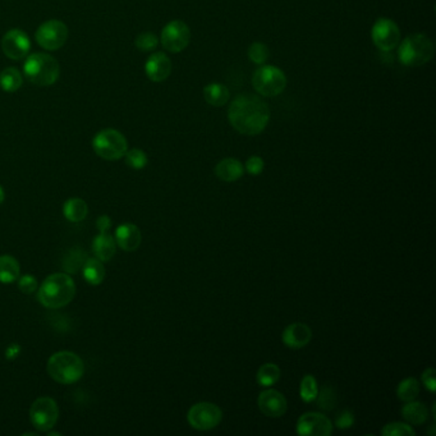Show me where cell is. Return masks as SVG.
<instances>
[{"label":"cell","instance_id":"6da1fadb","mask_svg":"<svg viewBox=\"0 0 436 436\" xmlns=\"http://www.w3.org/2000/svg\"><path fill=\"white\" fill-rule=\"evenodd\" d=\"M228 120L241 135H260L269 124V106L259 96L241 94L228 108Z\"/></svg>","mask_w":436,"mask_h":436},{"label":"cell","instance_id":"7a4b0ae2","mask_svg":"<svg viewBox=\"0 0 436 436\" xmlns=\"http://www.w3.org/2000/svg\"><path fill=\"white\" fill-rule=\"evenodd\" d=\"M76 294V284L68 274L56 273L49 275L40 286L38 298L47 309H62L71 303Z\"/></svg>","mask_w":436,"mask_h":436},{"label":"cell","instance_id":"3957f363","mask_svg":"<svg viewBox=\"0 0 436 436\" xmlns=\"http://www.w3.org/2000/svg\"><path fill=\"white\" fill-rule=\"evenodd\" d=\"M24 74L36 86H51L59 79L60 65L50 54L35 53L27 56L24 64Z\"/></svg>","mask_w":436,"mask_h":436},{"label":"cell","instance_id":"277c9868","mask_svg":"<svg viewBox=\"0 0 436 436\" xmlns=\"http://www.w3.org/2000/svg\"><path fill=\"white\" fill-rule=\"evenodd\" d=\"M48 373L53 380L70 385L83 376L85 365L81 357L70 350L56 352L49 358Z\"/></svg>","mask_w":436,"mask_h":436},{"label":"cell","instance_id":"5b68a950","mask_svg":"<svg viewBox=\"0 0 436 436\" xmlns=\"http://www.w3.org/2000/svg\"><path fill=\"white\" fill-rule=\"evenodd\" d=\"M434 56V44L425 33H414L405 38L398 49L399 62L407 67H420Z\"/></svg>","mask_w":436,"mask_h":436},{"label":"cell","instance_id":"8992f818","mask_svg":"<svg viewBox=\"0 0 436 436\" xmlns=\"http://www.w3.org/2000/svg\"><path fill=\"white\" fill-rule=\"evenodd\" d=\"M92 147L100 158L105 160H119L128 150L127 140L117 129L106 128L96 134L92 140Z\"/></svg>","mask_w":436,"mask_h":436},{"label":"cell","instance_id":"52a82bcc","mask_svg":"<svg viewBox=\"0 0 436 436\" xmlns=\"http://www.w3.org/2000/svg\"><path fill=\"white\" fill-rule=\"evenodd\" d=\"M252 85L255 91L264 97H275L286 90V74L277 67L262 64L254 73Z\"/></svg>","mask_w":436,"mask_h":436},{"label":"cell","instance_id":"ba28073f","mask_svg":"<svg viewBox=\"0 0 436 436\" xmlns=\"http://www.w3.org/2000/svg\"><path fill=\"white\" fill-rule=\"evenodd\" d=\"M59 417V408L56 401L50 396L38 398L30 408V420L32 426L47 433L56 426Z\"/></svg>","mask_w":436,"mask_h":436},{"label":"cell","instance_id":"9c48e42d","mask_svg":"<svg viewBox=\"0 0 436 436\" xmlns=\"http://www.w3.org/2000/svg\"><path fill=\"white\" fill-rule=\"evenodd\" d=\"M223 420L222 410L209 402H201L192 405L187 413L190 426L198 431H209L216 428Z\"/></svg>","mask_w":436,"mask_h":436},{"label":"cell","instance_id":"30bf717a","mask_svg":"<svg viewBox=\"0 0 436 436\" xmlns=\"http://www.w3.org/2000/svg\"><path fill=\"white\" fill-rule=\"evenodd\" d=\"M35 39L40 47L45 50L54 51L62 48L68 39V27L59 19H49L40 24L35 33Z\"/></svg>","mask_w":436,"mask_h":436},{"label":"cell","instance_id":"8fae6325","mask_svg":"<svg viewBox=\"0 0 436 436\" xmlns=\"http://www.w3.org/2000/svg\"><path fill=\"white\" fill-rule=\"evenodd\" d=\"M371 39L373 45L381 51H391L401 42V30L394 21L389 18H379L373 24Z\"/></svg>","mask_w":436,"mask_h":436},{"label":"cell","instance_id":"7c38bea8","mask_svg":"<svg viewBox=\"0 0 436 436\" xmlns=\"http://www.w3.org/2000/svg\"><path fill=\"white\" fill-rule=\"evenodd\" d=\"M191 40L190 27L183 21L175 19L163 29L160 41L169 53H181L188 47Z\"/></svg>","mask_w":436,"mask_h":436},{"label":"cell","instance_id":"4fadbf2b","mask_svg":"<svg viewBox=\"0 0 436 436\" xmlns=\"http://www.w3.org/2000/svg\"><path fill=\"white\" fill-rule=\"evenodd\" d=\"M0 45L6 56L13 60L24 59L31 50V41L29 35L19 29H13L6 32Z\"/></svg>","mask_w":436,"mask_h":436},{"label":"cell","instance_id":"5bb4252c","mask_svg":"<svg viewBox=\"0 0 436 436\" xmlns=\"http://www.w3.org/2000/svg\"><path fill=\"white\" fill-rule=\"evenodd\" d=\"M296 431L302 436H329L333 433V423L323 413H303L297 421Z\"/></svg>","mask_w":436,"mask_h":436},{"label":"cell","instance_id":"9a60e30c","mask_svg":"<svg viewBox=\"0 0 436 436\" xmlns=\"http://www.w3.org/2000/svg\"><path fill=\"white\" fill-rule=\"evenodd\" d=\"M257 405L266 417L271 419L282 417L288 408L286 396L275 389H266L261 391L257 399Z\"/></svg>","mask_w":436,"mask_h":436},{"label":"cell","instance_id":"2e32d148","mask_svg":"<svg viewBox=\"0 0 436 436\" xmlns=\"http://www.w3.org/2000/svg\"><path fill=\"white\" fill-rule=\"evenodd\" d=\"M145 72L152 82H163L172 73V62L165 53H154L146 60Z\"/></svg>","mask_w":436,"mask_h":436},{"label":"cell","instance_id":"e0dca14e","mask_svg":"<svg viewBox=\"0 0 436 436\" xmlns=\"http://www.w3.org/2000/svg\"><path fill=\"white\" fill-rule=\"evenodd\" d=\"M312 339V330L303 323L289 324L282 334L284 346L291 349H301L306 347Z\"/></svg>","mask_w":436,"mask_h":436},{"label":"cell","instance_id":"ac0fdd59","mask_svg":"<svg viewBox=\"0 0 436 436\" xmlns=\"http://www.w3.org/2000/svg\"><path fill=\"white\" fill-rule=\"evenodd\" d=\"M114 239H115V243H118V246L122 250L127 252H134L141 245L143 234H141V230L138 229V227H136L135 224L124 223L115 229Z\"/></svg>","mask_w":436,"mask_h":436},{"label":"cell","instance_id":"d6986e66","mask_svg":"<svg viewBox=\"0 0 436 436\" xmlns=\"http://www.w3.org/2000/svg\"><path fill=\"white\" fill-rule=\"evenodd\" d=\"M245 173V168L237 159H223L215 167V175L223 182H237Z\"/></svg>","mask_w":436,"mask_h":436},{"label":"cell","instance_id":"ffe728a7","mask_svg":"<svg viewBox=\"0 0 436 436\" xmlns=\"http://www.w3.org/2000/svg\"><path fill=\"white\" fill-rule=\"evenodd\" d=\"M92 250L96 259L103 262L109 261L115 255V239L108 233H100L94 238Z\"/></svg>","mask_w":436,"mask_h":436},{"label":"cell","instance_id":"44dd1931","mask_svg":"<svg viewBox=\"0 0 436 436\" xmlns=\"http://www.w3.org/2000/svg\"><path fill=\"white\" fill-rule=\"evenodd\" d=\"M402 417L411 425H423L428 420V412L426 405L421 402H417L416 399L411 402H405V405L402 408Z\"/></svg>","mask_w":436,"mask_h":436},{"label":"cell","instance_id":"7402d4cb","mask_svg":"<svg viewBox=\"0 0 436 436\" xmlns=\"http://www.w3.org/2000/svg\"><path fill=\"white\" fill-rule=\"evenodd\" d=\"M21 274L19 262L13 256H0V283L10 284L18 280Z\"/></svg>","mask_w":436,"mask_h":436},{"label":"cell","instance_id":"603a6c76","mask_svg":"<svg viewBox=\"0 0 436 436\" xmlns=\"http://www.w3.org/2000/svg\"><path fill=\"white\" fill-rule=\"evenodd\" d=\"M88 204L82 198L72 197L64 204L63 214L70 222H82L88 216Z\"/></svg>","mask_w":436,"mask_h":436},{"label":"cell","instance_id":"cb8c5ba5","mask_svg":"<svg viewBox=\"0 0 436 436\" xmlns=\"http://www.w3.org/2000/svg\"><path fill=\"white\" fill-rule=\"evenodd\" d=\"M82 275L90 286H99L105 277L103 261L99 259H86L82 266Z\"/></svg>","mask_w":436,"mask_h":436},{"label":"cell","instance_id":"d4e9b609","mask_svg":"<svg viewBox=\"0 0 436 436\" xmlns=\"http://www.w3.org/2000/svg\"><path fill=\"white\" fill-rule=\"evenodd\" d=\"M204 97L207 103L213 106H223L229 102V90L222 83L214 82L204 88Z\"/></svg>","mask_w":436,"mask_h":436},{"label":"cell","instance_id":"484cf974","mask_svg":"<svg viewBox=\"0 0 436 436\" xmlns=\"http://www.w3.org/2000/svg\"><path fill=\"white\" fill-rule=\"evenodd\" d=\"M24 83L22 74L15 67H8L0 72V88L6 92H16Z\"/></svg>","mask_w":436,"mask_h":436},{"label":"cell","instance_id":"4316f807","mask_svg":"<svg viewBox=\"0 0 436 436\" xmlns=\"http://www.w3.org/2000/svg\"><path fill=\"white\" fill-rule=\"evenodd\" d=\"M279 379H280V369L273 362L262 365L256 373L257 384L264 388H269L271 385L277 384Z\"/></svg>","mask_w":436,"mask_h":436},{"label":"cell","instance_id":"83f0119b","mask_svg":"<svg viewBox=\"0 0 436 436\" xmlns=\"http://www.w3.org/2000/svg\"><path fill=\"white\" fill-rule=\"evenodd\" d=\"M420 394V382L414 378H407L401 381L396 388V396L402 402H411L414 401Z\"/></svg>","mask_w":436,"mask_h":436},{"label":"cell","instance_id":"f1b7e54d","mask_svg":"<svg viewBox=\"0 0 436 436\" xmlns=\"http://www.w3.org/2000/svg\"><path fill=\"white\" fill-rule=\"evenodd\" d=\"M315 401L317 402V407L321 411H333L338 403L337 393L330 385H325L321 390H318Z\"/></svg>","mask_w":436,"mask_h":436},{"label":"cell","instance_id":"f546056e","mask_svg":"<svg viewBox=\"0 0 436 436\" xmlns=\"http://www.w3.org/2000/svg\"><path fill=\"white\" fill-rule=\"evenodd\" d=\"M318 393L317 380L312 375L303 376L300 385V396L305 403H312L316 399Z\"/></svg>","mask_w":436,"mask_h":436},{"label":"cell","instance_id":"4dcf8cb0","mask_svg":"<svg viewBox=\"0 0 436 436\" xmlns=\"http://www.w3.org/2000/svg\"><path fill=\"white\" fill-rule=\"evenodd\" d=\"M416 431L411 425L405 422H390L381 430L384 436H414Z\"/></svg>","mask_w":436,"mask_h":436},{"label":"cell","instance_id":"1f68e13d","mask_svg":"<svg viewBox=\"0 0 436 436\" xmlns=\"http://www.w3.org/2000/svg\"><path fill=\"white\" fill-rule=\"evenodd\" d=\"M86 261V256L82 254L79 250H72L70 251L65 259H64L63 266L64 270L70 274H74L79 268L83 266V264Z\"/></svg>","mask_w":436,"mask_h":436},{"label":"cell","instance_id":"d6a6232c","mask_svg":"<svg viewBox=\"0 0 436 436\" xmlns=\"http://www.w3.org/2000/svg\"><path fill=\"white\" fill-rule=\"evenodd\" d=\"M248 58L255 64L262 65L269 58V48L264 42H254L248 48Z\"/></svg>","mask_w":436,"mask_h":436},{"label":"cell","instance_id":"836d02e7","mask_svg":"<svg viewBox=\"0 0 436 436\" xmlns=\"http://www.w3.org/2000/svg\"><path fill=\"white\" fill-rule=\"evenodd\" d=\"M135 45L140 51H152L159 45L158 36L152 32H143L136 38Z\"/></svg>","mask_w":436,"mask_h":436},{"label":"cell","instance_id":"e575fe53","mask_svg":"<svg viewBox=\"0 0 436 436\" xmlns=\"http://www.w3.org/2000/svg\"><path fill=\"white\" fill-rule=\"evenodd\" d=\"M126 164L128 167L140 170L147 165V155L141 149H132L126 152Z\"/></svg>","mask_w":436,"mask_h":436},{"label":"cell","instance_id":"d590c367","mask_svg":"<svg viewBox=\"0 0 436 436\" xmlns=\"http://www.w3.org/2000/svg\"><path fill=\"white\" fill-rule=\"evenodd\" d=\"M18 288L24 293H33L38 289V280H36V277H32L30 274H26V275L18 277Z\"/></svg>","mask_w":436,"mask_h":436},{"label":"cell","instance_id":"8d00e7d4","mask_svg":"<svg viewBox=\"0 0 436 436\" xmlns=\"http://www.w3.org/2000/svg\"><path fill=\"white\" fill-rule=\"evenodd\" d=\"M353 423H355V414L350 412L349 410L341 411L335 420V426L339 430H347V428H352Z\"/></svg>","mask_w":436,"mask_h":436},{"label":"cell","instance_id":"74e56055","mask_svg":"<svg viewBox=\"0 0 436 436\" xmlns=\"http://www.w3.org/2000/svg\"><path fill=\"white\" fill-rule=\"evenodd\" d=\"M245 168H246L248 175H261L262 170L265 168V163L260 156H251L247 160Z\"/></svg>","mask_w":436,"mask_h":436},{"label":"cell","instance_id":"f35d334b","mask_svg":"<svg viewBox=\"0 0 436 436\" xmlns=\"http://www.w3.org/2000/svg\"><path fill=\"white\" fill-rule=\"evenodd\" d=\"M435 370L433 367H430L428 370H425L422 373V384L425 385V388L428 389V391L434 393L436 390V381H435Z\"/></svg>","mask_w":436,"mask_h":436},{"label":"cell","instance_id":"ab89813d","mask_svg":"<svg viewBox=\"0 0 436 436\" xmlns=\"http://www.w3.org/2000/svg\"><path fill=\"white\" fill-rule=\"evenodd\" d=\"M96 227L100 233H108V230L111 228V219L108 215H102L99 216L97 222H96Z\"/></svg>","mask_w":436,"mask_h":436},{"label":"cell","instance_id":"60d3db41","mask_svg":"<svg viewBox=\"0 0 436 436\" xmlns=\"http://www.w3.org/2000/svg\"><path fill=\"white\" fill-rule=\"evenodd\" d=\"M12 353H13V357L17 356V355L19 353V347L16 346V344H12V346L9 347V350L7 352V357L9 358V356H10Z\"/></svg>","mask_w":436,"mask_h":436},{"label":"cell","instance_id":"b9f144b4","mask_svg":"<svg viewBox=\"0 0 436 436\" xmlns=\"http://www.w3.org/2000/svg\"><path fill=\"white\" fill-rule=\"evenodd\" d=\"M4 197H6V193H4V190H3V187L0 186V205L3 204V201H4Z\"/></svg>","mask_w":436,"mask_h":436},{"label":"cell","instance_id":"7bdbcfd3","mask_svg":"<svg viewBox=\"0 0 436 436\" xmlns=\"http://www.w3.org/2000/svg\"><path fill=\"white\" fill-rule=\"evenodd\" d=\"M48 435L49 436L60 435V434H59V433H49Z\"/></svg>","mask_w":436,"mask_h":436}]
</instances>
